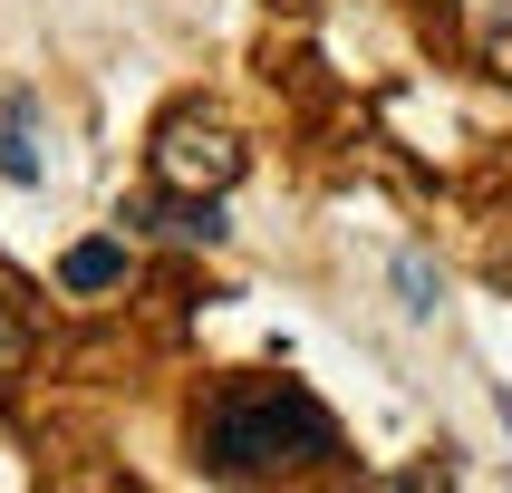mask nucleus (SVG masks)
Segmentation results:
<instances>
[{"label":"nucleus","mask_w":512,"mask_h":493,"mask_svg":"<svg viewBox=\"0 0 512 493\" xmlns=\"http://www.w3.org/2000/svg\"><path fill=\"white\" fill-rule=\"evenodd\" d=\"M194 445H203L213 474L261 484V474H300V464L339 455V426H329V406H319L310 387H290V377H232V387H213Z\"/></svg>","instance_id":"nucleus-1"},{"label":"nucleus","mask_w":512,"mask_h":493,"mask_svg":"<svg viewBox=\"0 0 512 493\" xmlns=\"http://www.w3.org/2000/svg\"><path fill=\"white\" fill-rule=\"evenodd\" d=\"M145 165H155L165 194H232L242 165H252V145L232 136L213 107H174L165 126H155V155H145Z\"/></svg>","instance_id":"nucleus-2"},{"label":"nucleus","mask_w":512,"mask_h":493,"mask_svg":"<svg viewBox=\"0 0 512 493\" xmlns=\"http://www.w3.org/2000/svg\"><path fill=\"white\" fill-rule=\"evenodd\" d=\"M0 174H10V184H39V174H49V155H39V97H29V87L0 97Z\"/></svg>","instance_id":"nucleus-3"},{"label":"nucleus","mask_w":512,"mask_h":493,"mask_svg":"<svg viewBox=\"0 0 512 493\" xmlns=\"http://www.w3.org/2000/svg\"><path fill=\"white\" fill-rule=\"evenodd\" d=\"M455 20H464V49H474V68L512 87V0H455Z\"/></svg>","instance_id":"nucleus-4"},{"label":"nucleus","mask_w":512,"mask_h":493,"mask_svg":"<svg viewBox=\"0 0 512 493\" xmlns=\"http://www.w3.org/2000/svg\"><path fill=\"white\" fill-rule=\"evenodd\" d=\"M58 281L78 290V300L116 290V281H126V242H116V232H87V242H68V261H58Z\"/></svg>","instance_id":"nucleus-5"},{"label":"nucleus","mask_w":512,"mask_h":493,"mask_svg":"<svg viewBox=\"0 0 512 493\" xmlns=\"http://www.w3.org/2000/svg\"><path fill=\"white\" fill-rule=\"evenodd\" d=\"M397 290H406V310H416V319H435V300H445V281L426 271V252H397Z\"/></svg>","instance_id":"nucleus-6"},{"label":"nucleus","mask_w":512,"mask_h":493,"mask_svg":"<svg viewBox=\"0 0 512 493\" xmlns=\"http://www.w3.org/2000/svg\"><path fill=\"white\" fill-rule=\"evenodd\" d=\"M20 368H29V319L10 310V300H0V387H10Z\"/></svg>","instance_id":"nucleus-7"}]
</instances>
